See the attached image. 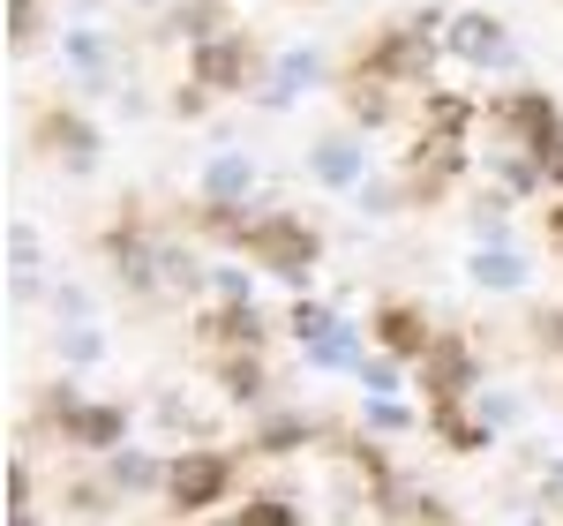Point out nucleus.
Returning <instances> with one entry per match:
<instances>
[{
    "instance_id": "obj_1",
    "label": "nucleus",
    "mask_w": 563,
    "mask_h": 526,
    "mask_svg": "<svg viewBox=\"0 0 563 526\" xmlns=\"http://www.w3.org/2000/svg\"><path fill=\"white\" fill-rule=\"evenodd\" d=\"M368 76H384V84H421V76H435V15H421V23H406V31L376 39Z\"/></svg>"
},
{
    "instance_id": "obj_2",
    "label": "nucleus",
    "mask_w": 563,
    "mask_h": 526,
    "mask_svg": "<svg viewBox=\"0 0 563 526\" xmlns=\"http://www.w3.org/2000/svg\"><path fill=\"white\" fill-rule=\"evenodd\" d=\"M233 482V459H218V451H180L174 467H166V504L174 512H211L218 496Z\"/></svg>"
},
{
    "instance_id": "obj_3",
    "label": "nucleus",
    "mask_w": 563,
    "mask_h": 526,
    "mask_svg": "<svg viewBox=\"0 0 563 526\" xmlns=\"http://www.w3.org/2000/svg\"><path fill=\"white\" fill-rule=\"evenodd\" d=\"M249 249H256V256L271 263V271L301 278L308 256H316L323 241H316V226H301V219H256V226H249Z\"/></svg>"
},
{
    "instance_id": "obj_4",
    "label": "nucleus",
    "mask_w": 563,
    "mask_h": 526,
    "mask_svg": "<svg viewBox=\"0 0 563 526\" xmlns=\"http://www.w3.org/2000/svg\"><path fill=\"white\" fill-rule=\"evenodd\" d=\"M60 421H68V437L84 443V451H113L121 429H129L121 406H84V398H60Z\"/></svg>"
},
{
    "instance_id": "obj_5",
    "label": "nucleus",
    "mask_w": 563,
    "mask_h": 526,
    "mask_svg": "<svg viewBox=\"0 0 563 526\" xmlns=\"http://www.w3.org/2000/svg\"><path fill=\"white\" fill-rule=\"evenodd\" d=\"M496 121H504V129H519L526 151H541V143L556 135V106H549L541 90H519V98H504V106H496Z\"/></svg>"
},
{
    "instance_id": "obj_6",
    "label": "nucleus",
    "mask_w": 563,
    "mask_h": 526,
    "mask_svg": "<svg viewBox=\"0 0 563 526\" xmlns=\"http://www.w3.org/2000/svg\"><path fill=\"white\" fill-rule=\"evenodd\" d=\"M316 180L323 188H361V166H368V151H361V135H331V143H316Z\"/></svg>"
},
{
    "instance_id": "obj_7",
    "label": "nucleus",
    "mask_w": 563,
    "mask_h": 526,
    "mask_svg": "<svg viewBox=\"0 0 563 526\" xmlns=\"http://www.w3.org/2000/svg\"><path fill=\"white\" fill-rule=\"evenodd\" d=\"M249 188H256V158H241V151H218L211 166H203V204H218V211L241 204Z\"/></svg>"
},
{
    "instance_id": "obj_8",
    "label": "nucleus",
    "mask_w": 563,
    "mask_h": 526,
    "mask_svg": "<svg viewBox=\"0 0 563 526\" xmlns=\"http://www.w3.org/2000/svg\"><path fill=\"white\" fill-rule=\"evenodd\" d=\"M196 76H203L211 90L249 84V45H241V39H203V45H196Z\"/></svg>"
},
{
    "instance_id": "obj_9",
    "label": "nucleus",
    "mask_w": 563,
    "mask_h": 526,
    "mask_svg": "<svg viewBox=\"0 0 563 526\" xmlns=\"http://www.w3.org/2000/svg\"><path fill=\"white\" fill-rule=\"evenodd\" d=\"M443 45H451L459 61H474V68H488V61L504 53V23H496V15H459Z\"/></svg>"
},
{
    "instance_id": "obj_10",
    "label": "nucleus",
    "mask_w": 563,
    "mask_h": 526,
    "mask_svg": "<svg viewBox=\"0 0 563 526\" xmlns=\"http://www.w3.org/2000/svg\"><path fill=\"white\" fill-rule=\"evenodd\" d=\"M421 369H429V392L435 398H466V384H474V361H466V347H451V339H435Z\"/></svg>"
},
{
    "instance_id": "obj_11",
    "label": "nucleus",
    "mask_w": 563,
    "mask_h": 526,
    "mask_svg": "<svg viewBox=\"0 0 563 526\" xmlns=\"http://www.w3.org/2000/svg\"><path fill=\"white\" fill-rule=\"evenodd\" d=\"M474 286H488V294H511V286H526V256H519V249H504V241H481Z\"/></svg>"
},
{
    "instance_id": "obj_12",
    "label": "nucleus",
    "mask_w": 563,
    "mask_h": 526,
    "mask_svg": "<svg viewBox=\"0 0 563 526\" xmlns=\"http://www.w3.org/2000/svg\"><path fill=\"white\" fill-rule=\"evenodd\" d=\"M376 331H384L390 353H429L435 347V331L421 324V308H384V316H376Z\"/></svg>"
},
{
    "instance_id": "obj_13",
    "label": "nucleus",
    "mask_w": 563,
    "mask_h": 526,
    "mask_svg": "<svg viewBox=\"0 0 563 526\" xmlns=\"http://www.w3.org/2000/svg\"><path fill=\"white\" fill-rule=\"evenodd\" d=\"M316 68H323V61H316V45H294V53L278 61V84L263 90V106H286L294 90H308V84H316Z\"/></svg>"
},
{
    "instance_id": "obj_14",
    "label": "nucleus",
    "mask_w": 563,
    "mask_h": 526,
    "mask_svg": "<svg viewBox=\"0 0 563 526\" xmlns=\"http://www.w3.org/2000/svg\"><path fill=\"white\" fill-rule=\"evenodd\" d=\"M308 361H316V369H361V339H353L346 324H331V331L308 347Z\"/></svg>"
},
{
    "instance_id": "obj_15",
    "label": "nucleus",
    "mask_w": 563,
    "mask_h": 526,
    "mask_svg": "<svg viewBox=\"0 0 563 526\" xmlns=\"http://www.w3.org/2000/svg\"><path fill=\"white\" fill-rule=\"evenodd\" d=\"M68 68H84V84H106V68H113L106 39H98V31H76V39H68Z\"/></svg>"
},
{
    "instance_id": "obj_16",
    "label": "nucleus",
    "mask_w": 563,
    "mask_h": 526,
    "mask_svg": "<svg viewBox=\"0 0 563 526\" xmlns=\"http://www.w3.org/2000/svg\"><path fill=\"white\" fill-rule=\"evenodd\" d=\"M113 489H166V467L143 451H113Z\"/></svg>"
},
{
    "instance_id": "obj_17",
    "label": "nucleus",
    "mask_w": 563,
    "mask_h": 526,
    "mask_svg": "<svg viewBox=\"0 0 563 526\" xmlns=\"http://www.w3.org/2000/svg\"><path fill=\"white\" fill-rule=\"evenodd\" d=\"M218 376H225V392H233V398H256V392H263V361H256V347L233 353V361H225Z\"/></svg>"
},
{
    "instance_id": "obj_18",
    "label": "nucleus",
    "mask_w": 563,
    "mask_h": 526,
    "mask_svg": "<svg viewBox=\"0 0 563 526\" xmlns=\"http://www.w3.org/2000/svg\"><path fill=\"white\" fill-rule=\"evenodd\" d=\"M331 324H339V316H331V308H316V302L294 308V339H301V347H316V339H323Z\"/></svg>"
},
{
    "instance_id": "obj_19",
    "label": "nucleus",
    "mask_w": 563,
    "mask_h": 526,
    "mask_svg": "<svg viewBox=\"0 0 563 526\" xmlns=\"http://www.w3.org/2000/svg\"><path fill=\"white\" fill-rule=\"evenodd\" d=\"M60 353H68V361H98V353H106V339H98L90 324H68V331H60Z\"/></svg>"
},
{
    "instance_id": "obj_20",
    "label": "nucleus",
    "mask_w": 563,
    "mask_h": 526,
    "mask_svg": "<svg viewBox=\"0 0 563 526\" xmlns=\"http://www.w3.org/2000/svg\"><path fill=\"white\" fill-rule=\"evenodd\" d=\"M353 204H361L368 219H384V211H398V188H390V180H361V188H353Z\"/></svg>"
},
{
    "instance_id": "obj_21",
    "label": "nucleus",
    "mask_w": 563,
    "mask_h": 526,
    "mask_svg": "<svg viewBox=\"0 0 563 526\" xmlns=\"http://www.w3.org/2000/svg\"><path fill=\"white\" fill-rule=\"evenodd\" d=\"M459 129H466V106H459V98H435L429 106V135H451V143H459Z\"/></svg>"
},
{
    "instance_id": "obj_22",
    "label": "nucleus",
    "mask_w": 563,
    "mask_h": 526,
    "mask_svg": "<svg viewBox=\"0 0 563 526\" xmlns=\"http://www.w3.org/2000/svg\"><path fill=\"white\" fill-rule=\"evenodd\" d=\"M361 392L390 398V392H398V361H361Z\"/></svg>"
},
{
    "instance_id": "obj_23",
    "label": "nucleus",
    "mask_w": 563,
    "mask_h": 526,
    "mask_svg": "<svg viewBox=\"0 0 563 526\" xmlns=\"http://www.w3.org/2000/svg\"><path fill=\"white\" fill-rule=\"evenodd\" d=\"M211 23H218V0H188V8H180V31H188V39H211Z\"/></svg>"
},
{
    "instance_id": "obj_24",
    "label": "nucleus",
    "mask_w": 563,
    "mask_h": 526,
    "mask_svg": "<svg viewBox=\"0 0 563 526\" xmlns=\"http://www.w3.org/2000/svg\"><path fill=\"white\" fill-rule=\"evenodd\" d=\"M368 421H376V429H406V421H413V414H406V406H398V398H368Z\"/></svg>"
},
{
    "instance_id": "obj_25",
    "label": "nucleus",
    "mask_w": 563,
    "mask_h": 526,
    "mask_svg": "<svg viewBox=\"0 0 563 526\" xmlns=\"http://www.w3.org/2000/svg\"><path fill=\"white\" fill-rule=\"evenodd\" d=\"M8 256L31 271V263H38V233H31V226H15V233H8Z\"/></svg>"
},
{
    "instance_id": "obj_26",
    "label": "nucleus",
    "mask_w": 563,
    "mask_h": 526,
    "mask_svg": "<svg viewBox=\"0 0 563 526\" xmlns=\"http://www.w3.org/2000/svg\"><path fill=\"white\" fill-rule=\"evenodd\" d=\"M533 158H541V174H549V180H563V129L549 135V143H541V151H533Z\"/></svg>"
},
{
    "instance_id": "obj_27",
    "label": "nucleus",
    "mask_w": 563,
    "mask_h": 526,
    "mask_svg": "<svg viewBox=\"0 0 563 526\" xmlns=\"http://www.w3.org/2000/svg\"><path fill=\"white\" fill-rule=\"evenodd\" d=\"M211 286L225 294V302H249V278H241V271H211Z\"/></svg>"
},
{
    "instance_id": "obj_28",
    "label": "nucleus",
    "mask_w": 563,
    "mask_h": 526,
    "mask_svg": "<svg viewBox=\"0 0 563 526\" xmlns=\"http://www.w3.org/2000/svg\"><path fill=\"white\" fill-rule=\"evenodd\" d=\"M31 504V467H8V512Z\"/></svg>"
},
{
    "instance_id": "obj_29",
    "label": "nucleus",
    "mask_w": 563,
    "mask_h": 526,
    "mask_svg": "<svg viewBox=\"0 0 563 526\" xmlns=\"http://www.w3.org/2000/svg\"><path fill=\"white\" fill-rule=\"evenodd\" d=\"M301 437H308L301 421H278V429H271V437H263V443H271V451H294V443H301Z\"/></svg>"
},
{
    "instance_id": "obj_30",
    "label": "nucleus",
    "mask_w": 563,
    "mask_h": 526,
    "mask_svg": "<svg viewBox=\"0 0 563 526\" xmlns=\"http://www.w3.org/2000/svg\"><path fill=\"white\" fill-rule=\"evenodd\" d=\"M31 23H38V15H31V0H8V31H15V39H23V31H31Z\"/></svg>"
},
{
    "instance_id": "obj_31",
    "label": "nucleus",
    "mask_w": 563,
    "mask_h": 526,
    "mask_svg": "<svg viewBox=\"0 0 563 526\" xmlns=\"http://www.w3.org/2000/svg\"><path fill=\"white\" fill-rule=\"evenodd\" d=\"M8 526H38V519H31V504H15V512H8Z\"/></svg>"
},
{
    "instance_id": "obj_32",
    "label": "nucleus",
    "mask_w": 563,
    "mask_h": 526,
    "mask_svg": "<svg viewBox=\"0 0 563 526\" xmlns=\"http://www.w3.org/2000/svg\"><path fill=\"white\" fill-rule=\"evenodd\" d=\"M549 496H563V459H556V467H549Z\"/></svg>"
},
{
    "instance_id": "obj_33",
    "label": "nucleus",
    "mask_w": 563,
    "mask_h": 526,
    "mask_svg": "<svg viewBox=\"0 0 563 526\" xmlns=\"http://www.w3.org/2000/svg\"><path fill=\"white\" fill-rule=\"evenodd\" d=\"M549 241H556V249H563V211H556V219H549Z\"/></svg>"
},
{
    "instance_id": "obj_34",
    "label": "nucleus",
    "mask_w": 563,
    "mask_h": 526,
    "mask_svg": "<svg viewBox=\"0 0 563 526\" xmlns=\"http://www.w3.org/2000/svg\"><path fill=\"white\" fill-rule=\"evenodd\" d=\"M526 526H541V519H526Z\"/></svg>"
}]
</instances>
